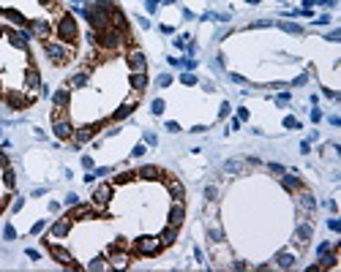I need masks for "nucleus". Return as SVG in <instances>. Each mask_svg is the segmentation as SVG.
Wrapping results in <instances>:
<instances>
[{"label":"nucleus","instance_id":"1","mask_svg":"<svg viewBox=\"0 0 341 272\" xmlns=\"http://www.w3.org/2000/svg\"><path fill=\"white\" fill-rule=\"evenodd\" d=\"M41 44H44V54L52 60V66H69V63L74 60V54H77V47L63 44L60 38L55 41L52 35H49L47 41H41Z\"/></svg>","mask_w":341,"mask_h":272},{"label":"nucleus","instance_id":"2","mask_svg":"<svg viewBox=\"0 0 341 272\" xmlns=\"http://www.w3.org/2000/svg\"><path fill=\"white\" fill-rule=\"evenodd\" d=\"M55 35L63 41V44H71V47H77L79 41V30H77V22H74V17L66 11L57 14V22H55Z\"/></svg>","mask_w":341,"mask_h":272},{"label":"nucleus","instance_id":"3","mask_svg":"<svg viewBox=\"0 0 341 272\" xmlns=\"http://www.w3.org/2000/svg\"><path fill=\"white\" fill-rule=\"evenodd\" d=\"M41 242H44V248H47V251H49V256L55 258V261H60L63 267H69V270H77V267H79L77 261H74V256H71V253L66 251V248H60V245H57L55 239L49 237V234H47V237L41 239Z\"/></svg>","mask_w":341,"mask_h":272},{"label":"nucleus","instance_id":"4","mask_svg":"<svg viewBox=\"0 0 341 272\" xmlns=\"http://www.w3.org/2000/svg\"><path fill=\"white\" fill-rule=\"evenodd\" d=\"M140 101H142V93H137V90H131V93L126 95V101L120 103L118 109H115V112H112V120L115 122H120V120H126V117L131 115L134 109L140 106Z\"/></svg>","mask_w":341,"mask_h":272},{"label":"nucleus","instance_id":"5","mask_svg":"<svg viewBox=\"0 0 341 272\" xmlns=\"http://www.w3.org/2000/svg\"><path fill=\"white\" fill-rule=\"evenodd\" d=\"M134 251L140 253V256H159L164 251V245H161L159 237H140L134 242Z\"/></svg>","mask_w":341,"mask_h":272},{"label":"nucleus","instance_id":"6","mask_svg":"<svg viewBox=\"0 0 341 272\" xmlns=\"http://www.w3.org/2000/svg\"><path fill=\"white\" fill-rule=\"evenodd\" d=\"M126 66H128L131 74H142V71H147V60H145V54H142L140 47L126 49Z\"/></svg>","mask_w":341,"mask_h":272},{"label":"nucleus","instance_id":"7","mask_svg":"<svg viewBox=\"0 0 341 272\" xmlns=\"http://www.w3.org/2000/svg\"><path fill=\"white\" fill-rule=\"evenodd\" d=\"M112 188H115L112 183H101V185H96L90 204L96 207L98 212H104V210H107V204H109V199H112Z\"/></svg>","mask_w":341,"mask_h":272},{"label":"nucleus","instance_id":"8","mask_svg":"<svg viewBox=\"0 0 341 272\" xmlns=\"http://www.w3.org/2000/svg\"><path fill=\"white\" fill-rule=\"evenodd\" d=\"M28 27H30V35H33V38H38V41H47L49 35H52V22L30 19V22H28Z\"/></svg>","mask_w":341,"mask_h":272},{"label":"nucleus","instance_id":"9","mask_svg":"<svg viewBox=\"0 0 341 272\" xmlns=\"http://www.w3.org/2000/svg\"><path fill=\"white\" fill-rule=\"evenodd\" d=\"M71 226H74V221H71L69 215L57 218L55 223H52V229H49V237H52V239H63V237H66V234L71 231Z\"/></svg>","mask_w":341,"mask_h":272},{"label":"nucleus","instance_id":"10","mask_svg":"<svg viewBox=\"0 0 341 272\" xmlns=\"http://www.w3.org/2000/svg\"><path fill=\"white\" fill-rule=\"evenodd\" d=\"M183 221H186V204H183V199H172V207H169V221H167V223L183 226Z\"/></svg>","mask_w":341,"mask_h":272},{"label":"nucleus","instance_id":"11","mask_svg":"<svg viewBox=\"0 0 341 272\" xmlns=\"http://www.w3.org/2000/svg\"><path fill=\"white\" fill-rule=\"evenodd\" d=\"M295 261H298V253L295 251L276 253V267H279V270H289V267H295Z\"/></svg>","mask_w":341,"mask_h":272},{"label":"nucleus","instance_id":"12","mask_svg":"<svg viewBox=\"0 0 341 272\" xmlns=\"http://www.w3.org/2000/svg\"><path fill=\"white\" fill-rule=\"evenodd\" d=\"M178 231H180V226H172V223H167L164 229H161V234H159L161 245H164V248H167V245H175V239H178Z\"/></svg>","mask_w":341,"mask_h":272},{"label":"nucleus","instance_id":"13","mask_svg":"<svg viewBox=\"0 0 341 272\" xmlns=\"http://www.w3.org/2000/svg\"><path fill=\"white\" fill-rule=\"evenodd\" d=\"M128 85H131V90H137V93L145 95V90H147V71H142V74H131V76H128Z\"/></svg>","mask_w":341,"mask_h":272},{"label":"nucleus","instance_id":"14","mask_svg":"<svg viewBox=\"0 0 341 272\" xmlns=\"http://www.w3.org/2000/svg\"><path fill=\"white\" fill-rule=\"evenodd\" d=\"M281 185H284L287 190H292V193H298V190L303 188V180H300L298 174H292V171H289V174H281Z\"/></svg>","mask_w":341,"mask_h":272},{"label":"nucleus","instance_id":"15","mask_svg":"<svg viewBox=\"0 0 341 272\" xmlns=\"http://www.w3.org/2000/svg\"><path fill=\"white\" fill-rule=\"evenodd\" d=\"M246 163L243 161H227L224 163V171H230V174H237V171H243Z\"/></svg>","mask_w":341,"mask_h":272},{"label":"nucleus","instance_id":"16","mask_svg":"<svg viewBox=\"0 0 341 272\" xmlns=\"http://www.w3.org/2000/svg\"><path fill=\"white\" fill-rule=\"evenodd\" d=\"M205 199H208V202H216L218 199V185H208V188H205Z\"/></svg>","mask_w":341,"mask_h":272},{"label":"nucleus","instance_id":"17","mask_svg":"<svg viewBox=\"0 0 341 272\" xmlns=\"http://www.w3.org/2000/svg\"><path fill=\"white\" fill-rule=\"evenodd\" d=\"M180 82H183V85H197V76L194 74H183Z\"/></svg>","mask_w":341,"mask_h":272},{"label":"nucleus","instance_id":"18","mask_svg":"<svg viewBox=\"0 0 341 272\" xmlns=\"http://www.w3.org/2000/svg\"><path fill=\"white\" fill-rule=\"evenodd\" d=\"M169 82H172V76H169V74H164V76H159V87H167Z\"/></svg>","mask_w":341,"mask_h":272},{"label":"nucleus","instance_id":"19","mask_svg":"<svg viewBox=\"0 0 341 272\" xmlns=\"http://www.w3.org/2000/svg\"><path fill=\"white\" fill-rule=\"evenodd\" d=\"M284 125H287V128H298L300 122L295 120V117H287V120H284Z\"/></svg>","mask_w":341,"mask_h":272},{"label":"nucleus","instance_id":"20","mask_svg":"<svg viewBox=\"0 0 341 272\" xmlns=\"http://www.w3.org/2000/svg\"><path fill=\"white\" fill-rule=\"evenodd\" d=\"M268 169H270V171H276V174H284V166H279V163H270V166H268Z\"/></svg>","mask_w":341,"mask_h":272},{"label":"nucleus","instance_id":"21","mask_svg":"<svg viewBox=\"0 0 341 272\" xmlns=\"http://www.w3.org/2000/svg\"><path fill=\"white\" fill-rule=\"evenodd\" d=\"M153 112H156V115H161V112H164V101H153Z\"/></svg>","mask_w":341,"mask_h":272},{"label":"nucleus","instance_id":"22","mask_svg":"<svg viewBox=\"0 0 341 272\" xmlns=\"http://www.w3.org/2000/svg\"><path fill=\"white\" fill-rule=\"evenodd\" d=\"M311 120H314V122L322 120V112H320V109H314V112H311Z\"/></svg>","mask_w":341,"mask_h":272},{"label":"nucleus","instance_id":"23","mask_svg":"<svg viewBox=\"0 0 341 272\" xmlns=\"http://www.w3.org/2000/svg\"><path fill=\"white\" fill-rule=\"evenodd\" d=\"M327 226H330V229H333V231H339V229H341V223H339V221H336V218H333V221H327Z\"/></svg>","mask_w":341,"mask_h":272},{"label":"nucleus","instance_id":"24","mask_svg":"<svg viewBox=\"0 0 341 272\" xmlns=\"http://www.w3.org/2000/svg\"><path fill=\"white\" fill-rule=\"evenodd\" d=\"M327 22H330V17H327V14H322L320 19H317V25H327Z\"/></svg>","mask_w":341,"mask_h":272}]
</instances>
